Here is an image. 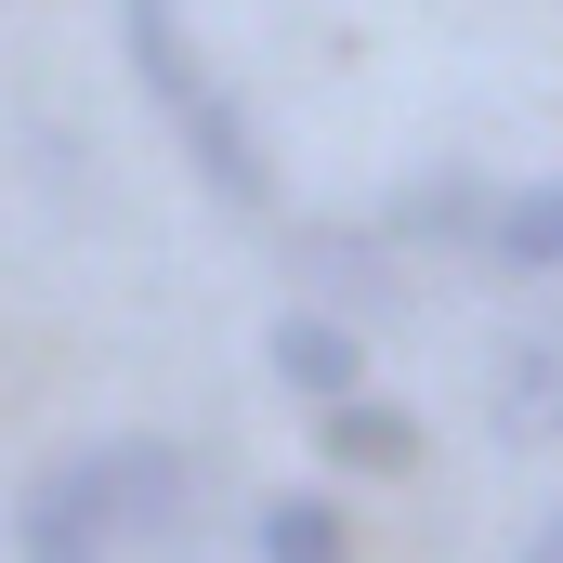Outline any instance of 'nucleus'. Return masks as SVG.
Listing matches in <instances>:
<instances>
[{
    "instance_id": "0eeeda50",
    "label": "nucleus",
    "mask_w": 563,
    "mask_h": 563,
    "mask_svg": "<svg viewBox=\"0 0 563 563\" xmlns=\"http://www.w3.org/2000/svg\"><path fill=\"white\" fill-rule=\"evenodd\" d=\"M250 551H263V563H354V511L314 498V485H288V498L250 511Z\"/></svg>"
},
{
    "instance_id": "f03ea898",
    "label": "nucleus",
    "mask_w": 563,
    "mask_h": 563,
    "mask_svg": "<svg viewBox=\"0 0 563 563\" xmlns=\"http://www.w3.org/2000/svg\"><path fill=\"white\" fill-rule=\"evenodd\" d=\"M119 53H132L144 106L170 119V144L197 157V184H210L223 210H276V157L250 132V106L223 92V66L184 40V0H119Z\"/></svg>"
},
{
    "instance_id": "7ed1b4c3",
    "label": "nucleus",
    "mask_w": 563,
    "mask_h": 563,
    "mask_svg": "<svg viewBox=\"0 0 563 563\" xmlns=\"http://www.w3.org/2000/svg\"><path fill=\"white\" fill-rule=\"evenodd\" d=\"M485 432L498 445H563V314L511 328V354L485 367Z\"/></svg>"
},
{
    "instance_id": "39448f33",
    "label": "nucleus",
    "mask_w": 563,
    "mask_h": 563,
    "mask_svg": "<svg viewBox=\"0 0 563 563\" xmlns=\"http://www.w3.org/2000/svg\"><path fill=\"white\" fill-rule=\"evenodd\" d=\"M314 445H328V472H380V485H394V472H420V420H407L394 394H367V380H354V394H328Z\"/></svg>"
},
{
    "instance_id": "20e7f679",
    "label": "nucleus",
    "mask_w": 563,
    "mask_h": 563,
    "mask_svg": "<svg viewBox=\"0 0 563 563\" xmlns=\"http://www.w3.org/2000/svg\"><path fill=\"white\" fill-rule=\"evenodd\" d=\"M263 367H276L301 407H328V394H354V380H367V341H354V314H328V301H288L276 328H263Z\"/></svg>"
},
{
    "instance_id": "423d86ee",
    "label": "nucleus",
    "mask_w": 563,
    "mask_h": 563,
    "mask_svg": "<svg viewBox=\"0 0 563 563\" xmlns=\"http://www.w3.org/2000/svg\"><path fill=\"white\" fill-rule=\"evenodd\" d=\"M498 276H563V170L538 184H511V197H485V236H472Z\"/></svg>"
},
{
    "instance_id": "f257e3e1",
    "label": "nucleus",
    "mask_w": 563,
    "mask_h": 563,
    "mask_svg": "<svg viewBox=\"0 0 563 563\" xmlns=\"http://www.w3.org/2000/svg\"><path fill=\"white\" fill-rule=\"evenodd\" d=\"M184 445H157V432H106V445H79V459H53L26 498H13V563H119L144 538H170L184 525Z\"/></svg>"
},
{
    "instance_id": "6e6552de",
    "label": "nucleus",
    "mask_w": 563,
    "mask_h": 563,
    "mask_svg": "<svg viewBox=\"0 0 563 563\" xmlns=\"http://www.w3.org/2000/svg\"><path fill=\"white\" fill-rule=\"evenodd\" d=\"M394 236H485V184H407V197H394Z\"/></svg>"
},
{
    "instance_id": "1a4fd4ad",
    "label": "nucleus",
    "mask_w": 563,
    "mask_h": 563,
    "mask_svg": "<svg viewBox=\"0 0 563 563\" xmlns=\"http://www.w3.org/2000/svg\"><path fill=\"white\" fill-rule=\"evenodd\" d=\"M511 563H563V511H551V525H538V538H525Z\"/></svg>"
}]
</instances>
